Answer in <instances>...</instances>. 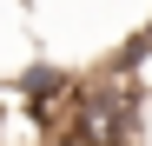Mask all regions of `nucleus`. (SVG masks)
<instances>
[{
    "label": "nucleus",
    "mask_w": 152,
    "mask_h": 146,
    "mask_svg": "<svg viewBox=\"0 0 152 146\" xmlns=\"http://www.w3.org/2000/svg\"><path fill=\"white\" fill-rule=\"evenodd\" d=\"M139 40H145V53H152V20H145V33H139Z\"/></svg>",
    "instance_id": "nucleus-1"
}]
</instances>
